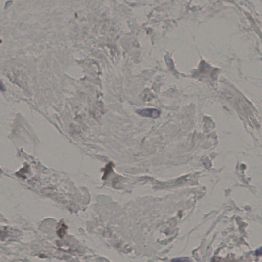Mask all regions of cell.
Wrapping results in <instances>:
<instances>
[{
  "label": "cell",
  "instance_id": "cell-1",
  "mask_svg": "<svg viewBox=\"0 0 262 262\" xmlns=\"http://www.w3.org/2000/svg\"><path fill=\"white\" fill-rule=\"evenodd\" d=\"M138 114L143 117H151L156 119L160 115V111L156 109H145L139 110Z\"/></svg>",
  "mask_w": 262,
  "mask_h": 262
},
{
  "label": "cell",
  "instance_id": "cell-2",
  "mask_svg": "<svg viewBox=\"0 0 262 262\" xmlns=\"http://www.w3.org/2000/svg\"><path fill=\"white\" fill-rule=\"evenodd\" d=\"M5 90V87L4 84H3V82H2L0 80V91H4Z\"/></svg>",
  "mask_w": 262,
  "mask_h": 262
},
{
  "label": "cell",
  "instance_id": "cell-3",
  "mask_svg": "<svg viewBox=\"0 0 262 262\" xmlns=\"http://www.w3.org/2000/svg\"><path fill=\"white\" fill-rule=\"evenodd\" d=\"M1 40H0V43H1Z\"/></svg>",
  "mask_w": 262,
  "mask_h": 262
}]
</instances>
